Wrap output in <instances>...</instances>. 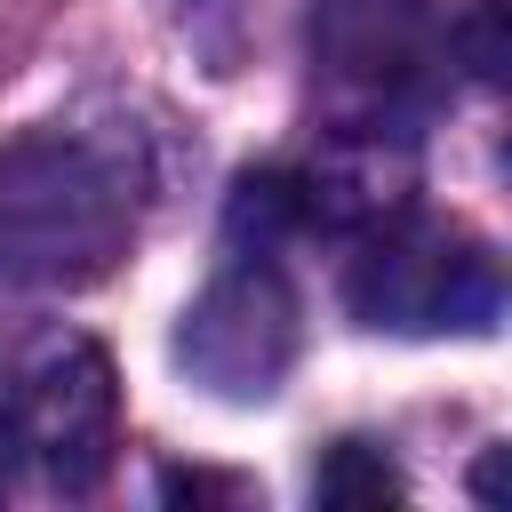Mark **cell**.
<instances>
[{"label":"cell","instance_id":"2","mask_svg":"<svg viewBox=\"0 0 512 512\" xmlns=\"http://www.w3.org/2000/svg\"><path fill=\"white\" fill-rule=\"evenodd\" d=\"M312 88L336 136H408L448 80L440 0H312Z\"/></svg>","mask_w":512,"mask_h":512},{"label":"cell","instance_id":"5","mask_svg":"<svg viewBox=\"0 0 512 512\" xmlns=\"http://www.w3.org/2000/svg\"><path fill=\"white\" fill-rule=\"evenodd\" d=\"M176 360L224 400H264L288 376V360H296V288L280 280V264L264 248L208 280V296L176 328Z\"/></svg>","mask_w":512,"mask_h":512},{"label":"cell","instance_id":"3","mask_svg":"<svg viewBox=\"0 0 512 512\" xmlns=\"http://www.w3.org/2000/svg\"><path fill=\"white\" fill-rule=\"evenodd\" d=\"M344 304L384 336H488L504 320V264L480 232L400 208L368 216V240L344 264Z\"/></svg>","mask_w":512,"mask_h":512},{"label":"cell","instance_id":"6","mask_svg":"<svg viewBox=\"0 0 512 512\" xmlns=\"http://www.w3.org/2000/svg\"><path fill=\"white\" fill-rule=\"evenodd\" d=\"M312 496L320 504H392V496H408V480L392 472V456L376 440H336L312 472Z\"/></svg>","mask_w":512,"mask_h":512},{"label":"cell","instance_id":"4","mask_svg":"<svg viewBox=\"0 0 512 512\" xmlns=\"http://www.w3.org/2000/svg\"><path fill=\"white\" fill-rule=\"evenodd\" d=\"M0 440L56 488V496H88L104 488L112 456H120V384H112V360L104 344L88 336H48L8 400H0Z\"/></svg>","mask_w":512,"mask_h":512},{"label":"cell","instance_id":"7","mask_svg":"<svg viewBox=\"0 0 512 512\" xmlns=\"http://www.w3.org/2000/svg\"><path fill=\"white\" fill-rule=\"evenodd\" d=\"M160 496H168V504H200V496H232V504H240L248 488H240V480H216V472H160Z\"/></svg>","mask_w":512,"mask_h":512},{"label":"cell","instance_id":"1","mask_svg":"<svg viewBox=\"0 0 512 512\" xmlns=\"http://www.w3.org/2000/svg\"><path fill=\"white\" fill-rule=\"evenodd\" d=\"M136 160L80 128L0 144V272L24 288H96L136 240Z\"/></svg>","mask_w":512,"mask_h":512}]
</instances>
